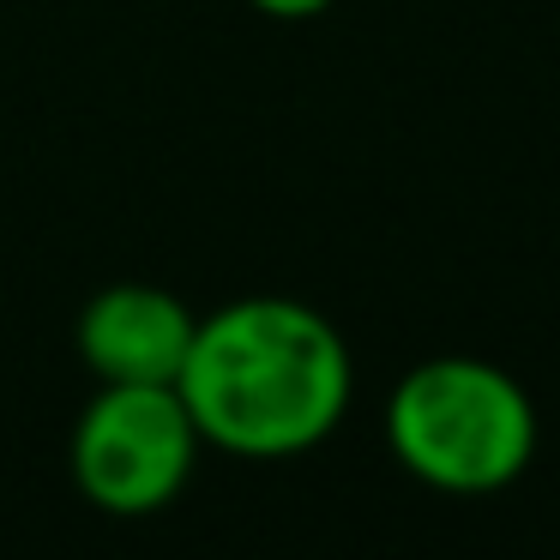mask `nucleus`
<instances>
[{
  "mask_svg": "<svg viewBox=\"0 0 560 560\" xmlns=\"http://www.w3.org/2000/svg\"><path fill=\"white\" fill-rule=\"evenodd\" d=\"M355 368L338 326L290 295H247L199 319L175 392L199 440L235 458H290L343 422Z\"/></svg>",
  "mask_w": 560,
  "mask_h": 560,
  "instance_id": "nucleus-1",
  "label": "nucleus"
},
{
  "mask_svg": "<svg viewBox=\"0 0 560 560\" xmlns=\"http://www.w3.org/2000/svg\"><path fill=\"white\" fill-rule=\"evenodd\" d=\"M386 440L416 482L446 494H494L536 458V404L506 368L434 355L398 380Z\"/></svg>",
  "mask_w": 560,
  "mask_h": 560,
  "instance_id": "nucleus-2",
  "label": "nucleus"
},
{
  "mask_svg": "<svg viewBox=\"0 0 560 560\" xmlns=\"http://www.w3.org/2000/svg\"><path fill=\"white\" fill-rule=\"evenodd\" d=\"M199 446L206 440L175 386H97V398L73 422L67 464L91 506L115 518H145L187 488Z\"/></svg>",
  "mask_w": 560,
  "mask_h": 560,
  "instance_id": "nucleus-3",
  "label": "nucleus"
},
{
  "mask_svg": "<svg viewBox=\"0 0 560 560\" xmlns=\"http://www.w3.org/2000/svg\"><path fill=\"white\" fill-rule=\"evenodd\" d=\"M199 314L158 283H109L79 314V355L97 386H175Z\"/></svg>",
  "mask_w": 560,
  "mask_h": 560,
  "instance_id": "nucleus-4",
  "label": "nucleus"
},
{
  "mask_svg": "<svg viewBox=\"0 0 560 560\" xmlns=\"http://www.w3.org/2000/svg\"><path fill=\"white\" fill-rule=\"evenodd\" d=\"M247 7H259L271 19H314V13H326L331 0H247Z\"/></svg>",
  "mask_w": 560,
  "mask_h": 560,
  "instance_id": "nucleus-5",
  "label": "nucleus"
}]
</instances>
